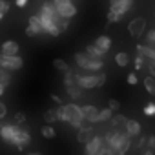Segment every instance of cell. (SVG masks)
<instances>
[{"instance_id": "cell-11", "label": "cell", "mask_w": 155, "mask_h": 155, "mask_svg": "<svg viewBox=\"0 0 155 155\" xmlns=\"http://www.w3.org/2000/svg\"><path fill=\"white\" fill-rule=\"evenodd\" d=\"M81 110H82L84 120H86L88 124L99 122V108H95V106H91V104H86V106H82Z\"/></svg>"}, {"instance_id": "cell-34", "label": "cell", "mask_w": 155, "mask_h": 155, "mask_svg": "<svg viewBox=\"0 0 155 155\" xmlns=\"http://www.w3.org/2000/svg\"><path fill=\"white\" fill-rule=\"evenodd\" d=\"M26 122V115L22 113V111H18V113H15V124L18 126V124H24Z\"/></svg>"}, {"instance_id": "cell-2", "label": "cell", "mask_w": 155, "mask_h": 155, "mask_svg": "<svg viewBox=\"0 0 155 155\" xmlns=\"http://www.w3.org/2000/svg\"><path fill=\"white\" fill-rule=\"evenodd\" d=\"M104 82H106V73H90V75L75 73V84L82 90H95Z\"/></svg>"}, {"instance_id": "cell-48", "label": "cell", "mask_w": 155, "mask_h": 155, "mask_svg": "<svg viewBox=\"0 0 155 155\" xmlns=\"http://www.w3.org/2000/svg\"><path fill=\"white\" fill-rule=\"evenodd\" d=\"M31 155H40V153H31Z\"/></svg>"}, {"instance_id": "cell-15", "label": "cell", "mask_w": 155, "mask_h": 155, "mask_svg": "<svg viewBox=\"0 0 155 155\" xmlns=\"http://www.w3.org/2000/svg\"><path fill=\"white\" fill-rule=\"evenodd\" d=\"M2 55H18V44L15 40H6L2 44Z\"/></svg>"}, {"instance_id": "cell-8", "label": "cell", "mask_w": 155, "mask_h": 155, "mask_svg": "<svg viewBox=\"0 0 155 155\" xmlns=\"http://www.w3.org/2000/svg\"><path fill=\"white\" fill-rule=\"evenodd\" d=\"M104 144V139L99 137V135H93L88 142H86V148H84V155H99L101 148Z\"/></svg>"}, {"instance_id": "cell-45", "label": "cell", "mask_w": 155, "mask_h": 155, "mask_svg": "<svg viewBox=\"0 0 155 155\" xmlns=\"http://www.w3.org/2000/svg\"><path fill=\"white\" fill-rule=\"evenodd\" d=\"M140 155H153V151H151V150H146V151H142Z\"/></svg>"}, {"instance_id": "cell-47", "label": "cell", "mask_w": 155, "mask_h": 155, "mask_svg": "<svg viewBox=\"0 0 155 155\" xmlns=\"http://www.w3.org/2000/svg\"><path fill=\"white\" fill-rule=\"evenodd\" d=\"M2 17H4V15H2V13H0V20H2Z\"/></svg>"}, {"instance_id": "cell-36", "label": "cell", "mask_w": 155, "mask_h": 155, "mask_svg": "<svg viewBox=\"0 0 155 155\" xmlns=\"http://www.w3.org/2000/svg\"><path fill=\"white\" fill-rule=\"evenodd\" d=\"M126 81H128L130 86H135V84L139 82V79H137V75H135V73H130V75L126 77Z\"/></svg>"}, {"instance_id": "cell-42", "label": "cell", "mask_w": 155, "mask_h": 155, "mask_svg": "<svg viewBox=\"0 0 155 155\" xmlns=\"http://www.w3.org/2000/svg\"><path fill=\"white\" fill-rule=\"evenodd\" d=\"M15 4H17L18 8H26V6H28V0H15Z\"/></svg>"}, {"instance_id": "cell-20", "label": "cell", "mask_w": 155, "mask_h": 155, "mask_svg": "<svg viewBox=\"0 0 155 155\" xmlns=\"http://www.w3.org/2000/svg\"><path fill=\"white\" fill-rule=\"evenodd\" d=\"M84 53H86V55H90V57H95V58H102V57H104V51H101L95 44H88Z\"/></svg>"}, {"instance_id": "cell-19", "label": "cell", "mask_w": 155, "mask_h": 155, "mask_svg": "<svg viewBox=\"0 0 155 155\" xmlns=\"http://www.w3.org/2000/svg\"><path fill=\"white\" fill-rule=\"evenodd\" d=\"M82 91H84V90H82V88H79L77 84H75V86H69V88H66V93H68V95H69L73 101H79V99L82 97Z\"/></svg>"}, {"instance_id": "cell-30", "label": "cell", "mask_w": 155, "mask_h": 155, "mask_svg": "<svg viewBox=\"0 0 155 155\" xmlns=\"http://www.w3.org/2000/svg\"><path fill=\"white\" fill-rule=\"evenodd\" d=\"M133 62H135V69H142L144 64H146V58H144L140 53H137V57L133 58Z\"/></svg>"}, {"instance_id": "cell-16", "label": "cell", "mask_w": 155, "mask_h": 155, "mask_svg": "<svg viewBox=\"0 0 155 155\" xmlns=\"http://www.w3.org/2000/svg\"><path fill=\"white\" fill-rule=\"evenodd\" d=\"M126 120H128V117H126V115H122V113H117V115H111V119H110V122H111V126H113V130H120V128H124V124H126Z\"/></svg>"}, {"instance_id": "cell-5", "label": "cell", "mask_w": 155, "mask_h": 155, "mask_svg": "<svg viewBox=\"0 0 155 155\" xmlns=\"http://www.w3.org/2000/svg\"><path fill=\"white\" fill-rule=\"evenodd\" d=\"M53 6L57 9V13L64 18H73L77 15V8L75 4H71V0H53Z\"/></svg>"}, {"instance_id": "cell-14", "label": "cell", "mask_w": 155, "mask_h": 155, "mask_svg": "<svg viewBox=\"0 0 155 155\" xmlns=\"http://www.w3.org/2000/svg\"><path fill=\"white\" fill-rule=\"evenodd\" d=\"M95 46H97L101 51L108 53V51H110V48H111V38H110L108 35H101V37H97V40H95Z\"/></svg>"}, {"instance_id": "cell-23", "label": "cell", "mask_w": 155, "mask_h": 155, "mask_svg": "<svg viewBox=\"0 0 155 155\" xmlns=\"http://www.w3.org/2000/svg\"><path fill=\"white\" fill-rule=\"evenodd\" d=\"M64 86H66V88H69V86H75V71L68 69V71L64 73Z\"/></svg>"}, {"instance_id": "cell-4", "label": "cell", "mask_w": 155, "mask_h": 155, "mask_svg": "<svg viewBox=\"0 0 155 155\" xmlns=\"http://www.w3.org/2000/svg\"><path fill=\"white\" fill-rule=\"evenodd\" d=\"M64 106H66V111H68V122H69L73 128L79 130L82 124H86L81 106H77V104H73V102H71V104H64Z\"/></svg>"}, {"instance_id": "cell-7", "label": "cell", "mask_w": 155, "mask_h": 155, "mask_svg": "<svg viewBox=\"0 0 155 155\" xmlns=\"http://www.w3.org/2000/svg\"><path fill=\"white\" fill-rule=\"evenodd\" d=\"M146 29V20L142 17H135L130 24H128V33L133 37V38H139Z\"/></svg>"}, {"instance_id": "cell-32", "label": "cell", "mask_w": 155, "mask_h": 155, "mask_svg": "<svg viewBox=\"0 0 155 155\" xmlns=\"http://www.w3.org/2000/svg\"><path fill=\"white\" fill-rule=\"evenodd\" d=\"M108 108H110L111 111H119V108H120V102H119L117 99H110V101H108Z\"/></svg>"}, {"instance_id": "cell-29", "label": "cell", "mask_w": 155, "mask_h": 155, "mask_svg": "<svg viewBox=\"0 0 155 155\" xmlns=\"http://www.w3.org/2000/svg\"><path fill=\"white\" fill-rule=\"evenodd\" d=\"M142 111H144L146 117H155V102H148Z\"/></svg>"}, {"instance_id": "cell-35", "label": "cell", "mask_w": 155, "mask_h": 155, "mask_svg": "<svg viewBox=\"0 0 155 155\" xmlns=\"http://www.w3.org/2000/svg\"><path fill=\"white\" fill-rule=\"evenodd\" d=\"M99 155H115V151L110 148V146H106V144H102V148H101V151H99Z\"/></svg>"}, {"instance_id": "cell-27", "label": "cell", "mask_w": 155, "mask_h": 155, "mask_svg": "<svg viewBox=\"0 0 155 155\" xmlns=\"http://www.w3.org/2000/svg\"><path fill=\"white\" fill-rule=\"evenodd\" d=\"M57 119L62 120V122H68V111H66V106L64 104H60L57 108Z\"/></svg>"}, {"instance_id": "cell-46", "label": "cell", "mask_w": 155, "mask_h": 155, "mask_svg": "<svg viewBox=\"0 0 155 155\" xmlns=\"http://www.w3.org/2000/svg\"><path fill=\"white\" fill-rule=\"evenodd\" d=\"M150 93H151V95L155 97V88H151V91H150Z\"/></svg>"}, {"instance_id": "cell-33", "label": "cell", "mask_w": 155, "mask_h": 155, "mask_svg": "<svg viewBox=\"0 0 155 155\" xmlns=\"http://www.w3.org/2000/svg\"><path fill=\"white\" fill-rule=\"evenodd\" d=\"M146 68H148V71H150V75L155 79V60H146V64H144Z\"/></svg>"}, {"instance_id": "cell-22", "label": "cell", "mask_w": 155, "mask_h": 155, "mask_svg": "<svg viewBox=\"0 0 155 155\" xmlns=\"http://www.w3.org/2000/svg\"><path fill=\"white\" fill-rule=\"evenodd\" d=\"M40 133H42V137H46V139H55V137H57V131H55V128H53L51 124L42 126V128H40Z\"/></svg>"}, {"instance_id": "cell-18", "label": "cell", "mask_w": 155, "mask_h": 155, "mask_svg": "<svg viewBox=\"0 0 155 155\" xmlns=\"http://www.w3.org/2000/svg\"><path fill=\"white\" fill-rule=\"evenodd\" d=\"M113 58H115V64H117V66H120V68H126V66L131 62V57H130L126 51H119Z\"/></svg>"}, {"instance_id": "cell-17", "label": "cell", "mask_w": 155, "mask_h": 155, "mask_svg": "<svg viewBox=\"0 0 155 155\" xmlns=\"http://www.w3.org/2000/svg\"><path fill=\"white\" fill-rule=\"evenodd\" d=\"M137 51H139L146 60H155V48H150V46H142V44H139V46H137Z\"/></svg>"}, {"instance_id": "cell-28", "label": "cell", "mask_w": 155, "mask_h": 155, "mask_svg": "<svg viewBox=\"0 0 155 155\" xmlns=\"http://www.w3.org/2000/svg\"><path fill=\"white\" fill-rule=\"evenodd\" d=\"M11 82V75L6 71V69H2V71H0V84H2V86H8Z\"/></svg>"}, {"instance_id": "cell-49", "label": "cell", "mask_w": 155, "mask_h": 155, "mask_svg": "<svg viewBox=\"0 0 155 155\" xmlns=\"http://www.w3.org/2000/svg\"><path fill=\"white\" fill-rule=\"evenodd\" d=\"M0 128H2V122H0Z\"/></svg>"}, {"instance_id": "cell-40", "label": "cell", "mask_w": 155, "mask_h": 155, "mask_svg": "<svg viewBox=\"0 0 155 155\" xmlns=\"http://www.w3.org/2000/svg\"><path fill=\"white\" fill-rule=\"evenodd\" d=\"M6 115H8V108H6L4 102H0V120L6 119Z\"/></svg>"}, {"instance_id": "cell-21", "label": "cell", "mask_w": 155, "mask_h": 155, "mask_svg": "<svg viewBox=\"0 0 155 155\" xmlns=\"http://www.w3.org/2000/svg\"><path fill=\"white\" fill-rule=\"evenodd\" d=\"M29 28H33V29L37 31V35H38V33H44V29H42V24H40V18H38V15H31V17H29Z\"/></svg>"}, {"instance_id": "cell-31", "label": "cell", "mask_w": 155, "mask_h": 155, "mask_svg": "<svg viewBox=\"0 0 155 155\" xmlns=\"http://www.w3.org/2000/svg\"><path fill=\"white\" fill-rule=\"evenodd\" d=\"M146 42H148L150 48H155V28L146 33Z\"/></svg>"}, {"instance_id": "cell-39", "label": "cell", "mask_w": 155, "mask_h": 155, "mask_svg": "<svg viewBox=\"0 0 155 155\" xmlns=\"http://www.w3.org/2000/svg\"><path fill=\"white\" fill-rule=\"evenodd\" d=\"M146 140H148V139H146L144 135H139V142H137V146H135V148H137V150H142V148H144V144H146Z\"/></svg>"}, {"instance_id": "cell-41", "label": "cell", "mask_w": 155, "mask_h": 155, "mask_svg": "<svg viewBox=\"0 0 155 155\" xmlns=\"http://www.w3.org/2000/svg\"><path fill=\"white\" fill-rule=\"evenodd\" d=\"M26 35H28L29 38H33V37H37V31H35L33 28H29V26H28V28H26Z\"/></svg>"}, {"instance_id": "cell-38", "label": "cell", "mask_w": 155, "mask_h": 155, "mask_svg": "<svg viewBox=\"0 0 155 155\" xmlns=\"http://www.w3.org/2000/svg\"><path fill=\"white\" fill-rule=\"evenodd\" d=\"M8 11H9V4L6 2V0H0V13L4 15V13H8Z\"/></svg>"}, {"instance_id": "cell-13", "label": "cell", "mask_w": 155, "mask_h": 155, "mask_svg": "<svg viewBox=\"0 0 155 155\" xmlns=\"http://www.w3.org/2000/svg\"><path fill=\"white\" fill-rule=\"evenodd\" d=\"M140 124L137 122V120H133V119H128L126 120V124H124V131L130 135V137H139L140 135Z\"/></svg>"}, {"instance_id": "cell-1", "label": "cell", "mask_w": 155, "mask_h": 155, "mask_svg": "<svg viewBox=\"0 0 155 155\" xmlns=\"http://www.w3.org/2000/svg\"><path fill=\"white\" fill-rule=\"evenodd\" d=\"M104 144L110 146V148L115 151V155H126V151H128L130 146H131V137H130L126 131L111 130L110 133H106Z\"/></svg>"}, {"instance_id": "cell-44", "label": "cell", "mask_w": 155, "mask_h": 155, "mask_svg": "<svg viewBox=\"0 0 155 155\" xmlns=\"http://www.w3.org/2000/svg\"><path fill=\"white\" fill-rule=\"evenodd\" d=\"M4 91H6V86H2V84H0V97L4 95Z\"/></svg>"}, {"instance_id": "cell-6", "label": "cell", "mask_w": 155, "mask_h": 155, "mask_svg": "<svg viewBox=\"0 0 155 155\" xmlns=\"http://www.w3.org/2000/svg\"><path fill=\"white\" fill-rule=\"evenodd\" d=\"M0 66L6 71H17L24 66V60L18 55H2L0 57Z\"/></svg>"}, {"instance_id": "cell-3", "label": "cell", "mask_w": 155, "mask_h": 155, "mask_svg": "<svg viewBox=\"0 0 155 155\" xmlns=\"http://www.w3.org/2000/svg\"><path fill=\"white\" fill-rule=\"evenodd\" d=\"M75 62L84 71H101L104 68V58H95L86 53H75Z\"/></svg>"}, {"instance_id": "cell-24", "label": "cell", "mask_w": 155, "mask_h": 155, "mask_svg": "<svg viewBox=\"0 0 155 155\" xmlns=\"http://www.w3.org/2000/svg\"><path fill=\"white\" fill-rule=\"evenodd\" d=\"M53 68L58 69V71H62V73H66V71L69 69V64H68L66 60H62V58H55V60H53Z\"/></svg>"}, {"instance_id": "cell-12", "label": "cell", "mask_w": 155, "mask_h": 155, "mask_svg": "<svg viewBox=\"0 0 155 155\" xmlns=\"http://www.w3.org/2000/svg\"><path fill=\"white\" fill-rule=\"evenodd\" d=\"M91 137H93V128H91L90 124H82V126L79 128V133H77V140L82 142V144H86Z\"/></svg>"}, {"instance_id": "cell-26", "label": "cell", "mask_w": 155, "mask_h": 155, "mask_svg": "<svg viewBox=\"0 0 155 155\" xmlns=\"http://www.w3.org/2000/svg\"><path fill=\"white\" fill-rule=\"evenodd\" d=\"M44 120H46L48 124L57 122V120H58V119H57V110H48V111L44 113Z\"/></svg>"}, {"instance_id": "cell-10", "label": "cell", "mask_w": 155, "mask_h": 155, "mask_svg": "<svg viewBox=\"0 0 155 155\" xmlns=\"http://www.w3.org/2000/svg\"><path fill=\"white\" fill-rule=\"evenodd\" d=\"M18 130H20V126H17V124H2V128H0V137L6 142H13Z\"/></svg>"}, {"instance_id": "cell-43", "label": "cell", "mask_w": 155, "mask_h": 155, "mask_svg": "<svg viewBox=\"0 0 155 155\" xmlns=\"http://www.w3.org/2000/svg\"><path fill=\"white\" fill-rule=\"evenodd\" d=\"M51 99H53V101H55V102H57V104H58V106H60V104H62V99H60V97H58V95H55V93H53V95H51Z\"/></svg>"}, {"instance_id": "cell-9", "label": "cell", "mask_w": 155, "mask_h": 155, "mask_svg": "<svg viewBox=\"0 0 155 155\" xmlns=\"http://www.w3.org/2000/svg\"><path fill=\"white\" fill-rule=\"evenodd\" d=\"M31 142V135H29V131H26V130H18L17 131V135H15V139H13V144L17 146V150L18 151H22V150H26L28 148V144Z\"/></svg>"}, {"instance_id": "cell-37", "label": "cell", "mask_w": 155, "mask_h": 155, "mask_svg": "<svg viewBox=\"0 0 155 155\" xmlns=\"http://www.w3.org/2000/svg\"><path fill=\"white\" fill-rule=\"evenodd\" d=\"M146 144H148V150L155 151V135H150V137H148V140H146Z\"/></svg>"}, {"instance_id": "cell-25", "label": "cell", "mask_w": 155, "mask_h": 155, "mask_svg": "<svg viewBox=\"0 0 155 155\" xmlns=\"http://www.w3.org/2000/svg\"><path fill=\"white\" fill-rule=\"evenodd\" d=\"M111 115H113V111H111L110 108L99 110V122H106V120H110V119H111Z\"/></svg>"}]
</instances>
